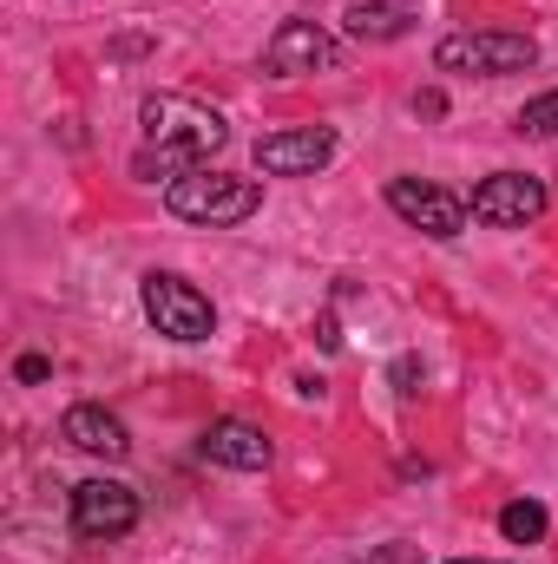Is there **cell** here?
Wrapping results in <instances>:
<instances>
[{
  "label": "cell",
  "mask_w": 558,
  "mask_h": 564,
  "mask_svg": "<svg viewBox=\"0 0 558 564\" xmlns=\"http://www.w3.org/2000/svg\"><path fill=\"white\" fill-rule=\"evenodd\" d=\"M197 453L211 459V466H230V473H264L270 466V433L250 421H211L204 426V440H197Z\"/></svg>",
  "instance_id": "10"
},
{
  "label": "cell",
  "mask_w": 558,
  "mask_h": 564,
  "mask_svg": "<svg viewBox=\"0 0 558 564\" xmlns=\"http://www.w3.org/2000/svg\"><path fill=\"white\" fill-rule=\"evenodd\" d=\"M139 525V492L126 479H79L73 486V539L79 545H119Z\"/></svg>",
  "instance_id": "5"
},
{
  "label": "cell",
  "mask_w": 558,
  "mask_h": 564,
  "mask_svg": "<svg viewBox=\"0 0 558 564\" xmlns=\"http://www.w3.org/2000/svg\"><path fill=\"white\" fill-rule=\"evenodd\" d=\"M257 204H264L257 177H230V171H211V164L164 184V210L178 224H197V230H230V224L257 217Z\"/></svg>",
  "instance_id": "2"
},
{
  "label": "cell",
  "mask_w": 558,
  "mask_h": 564,
  "mask_svg": "<svg viewBox=\"0 0 558 564\" xmlns=\"http://www.w3.org/2000/svg\"><path fill=\"white\" fill-rule=\"evenodd\" d=\"M322 164H335V132L329 126H296V132L257 139V171H270V177H315Z\"/></svg>",
  "instance_id": "9"
},
{
  "label": "cell",
  "mask_w": 558,
  "mask_h": 564,
  "mask_svg": "<svg viewBox=\"0 0 558 564\" xmlns=\"http://www.w3.org/2000/svg\"><path fill=\"white\" fill-rule=\"evenodd\" d=\"M388 210L401 217V224H415L427 230L433 243H453L460 230H466V204L453 197V191H440V184H420V177H388Z\"/></svg>",
  "instance_id": "8"
},
{
  "label": "cell",
  "mask_w": 558,
  "mask_h": 564,
  "mask_svg": "<svg viewBox=\"0 0 558 564\" xmlns=\"http://www.w3.org/2000/svg\"><path fill=\"white\" fill-rule=\"evenodd\" d=\"M264 66H270L277 79L335 73V66H342V46H335V33L315 26V20H282L277 33H270V46H264Z\"/></svg>",
  "instance_id": "7"
},
{
  "label": "cell",
  "mask_w": 558,
  "mask_h": 564,
  "mask_svg": "<svg viewBox=\"0 0 558 564\" xmlns=\"http://www.w3.org/2000/svg\"><path fill=\"white\" fill-rule=\"evenodd\" d=\"M546 204H552V191H546L533 171H493V177L466 197L473 224H486V230H526L533 217H546Z\"/></svg>",
  "instance_id": "6"
},
{
  "label": "cell",
  "mask_w": 558,
  "mask_h": 564,
  "mask_svg": "<svg viewBox=\"0 0 558 564\" xmlns=\"http://www.w3.org/2000/svg\"><path fill=\"white\" fill-rule=\"evenodd\" d=\"M415 112H427V119H440V112H447V99H440V93H420V99H415Z\"/></svg>",
  "instance_id": "17"
},
{
  "label": "cell",
  "mask_w": 558,
  "mask_h": 564,
  "mask_svg": "<svg viewBox=\"0 0 558 564\" xmlns=\"http://www.w3.org/2000/svg\"><path fill=\"white\" fill-rule=\"evenodd\" d=\"M139 126H144V144H139V158H132V177H144V184H158V177L171 184V177L211 164L230 144L224 112L204 106V99H191V93H151L139 106Z\"/></svg>",
  "instance_id": "1"
},
{
  "label": "cell",
  "mask_w": 558,
  "mask_h": 564,
  "mask_svg": "<svg viewBox=\"0 0 558 564\" xmlns=\"http://www.w3.org/2000/svg\"><path fill=\"white\" fill-rule=\"evenodd\" d=\"M447 564H493V558H447Z\"/></svg>",
  "instance_id": "18"
},
{
  "label": "cell",
  "mask_w": 558,
  "mask_h": 564,
  "mask_svg": "<svg viewBox=\"0 0 558 564\" xmlns=\"http://www.w3.org/2000/svg\"><path fill=\"white\" fill-rule=\"evenodd\" d=\"M139 302H144V315H151V328L171 335V341H211V328H217L211 295H204L197 282L171 276V270H151V276L139 282Z\"/></svg>",
  "instance_id": "4"
},
{
  "label": "cell",
  "mask_w": 558,
  "mask_h": 564,
  "mask_svg": "<svg viewBox=\"0 0 558 564\" xmlns=\"http://www.w3.org/2000/svg\"><path fill=\"white\" fill-rule=\"evenodd\" d=\"M513 132H519V139H558V86L552 93H539V99L513 119Z\"/></svg>",
  "instance_id": "14"
},
{
  "label": "cell",
  "mask_w": 558,
  "mask_h": 564,
  "mask_svg": "<svg viewBox=\"0 0 558 564\" xmlns=\"http://www.w3.org/2000/svg\"><path fill=\"white\" fill-rule=\"evenodd\" d=\"M60 440H66V446H79V453H93V459H126V453H132V433H126V421H119V414H106V408H93V401L66 408Z\"/></svg>",
  "instance_id": "11"
},
{
  "label": "cell",
  "mask_w": 558,
  "mask_h": 564,
  "mask_svg": "<svg viewBox=\"0 0 558 564\" xmlns=\"http://www.w3.org/2000/svg\"><path fill=\"white\" fill-rule=\"evenodd\" d=\"M342 26H348L355 40H401V33L415 26V13L395 7V0H355V7L342 13Z\"/></svg>",
  "instance_id": "12"
},
{
  "label": "cell",
  "mask_w": 558,
  "mask_h": 564,
  "mask_svg": "<svg viewBox=\"0 0 558 564\" xmlns=\"http://www.w3.org/2000/svg\"><path fill=\"white\" fill-rule=\"evenodd\" d=\"M415 381H420L415 361H395V388H401V394H415Z\"/></svg>",
  "instance_id": "16"
},
{
  "label": "cell",
  "mask_w": 558,
  "mask_h": 564,
  "mask_svg": "<svg viewBox=\"0 0 558 564\" xmlns=\"http://www.w3.org/2000/svg\"><path fill=\"white\" fill-rule=\"evenodd\" d=\"M440 73H466V79H506L539 66V40L533 33H506V26H480V33H447L433 46Z\"/></svg>",
  "instance_id": "3"
},
{
  "label": "cell",
  "mask_w": 558,
  "mask_h": 564,
  "mask_svg": "<svg viewBox=\"0 0 558 564\" xmlns=\"http://www.w3.org/2000/svg\"><path fill=\"white\" fill-rule=\"evenodd\" d=\"M500 532H506L513 545H539V539L552 532V519H546L539 499H513V506H500Z\"/></svg>",
  "instance_id": "13"
},
{
  "label": "cell",
  "mask_w": 558,
  "mask_h": 564,
  "mask_svg": "<svg viewBox=\"0 0 558 564\" xmlns=\"http://www.w3.org/2000/svg\"><path fill=\"white\" fill-rule=\"evenodd\" d=\"M46 375H53V361H46V355H20V361H13V381H26V388H33V381H46Z\"/></svg>",
  "instance_id": "15"
}]
</instances>
